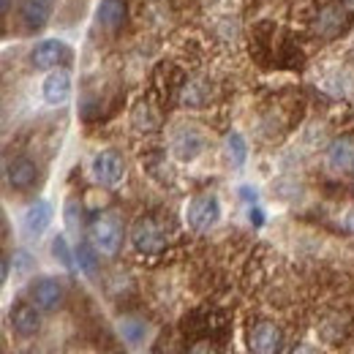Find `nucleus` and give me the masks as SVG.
Here are the masks:
<instances>
[{"mask_svg": "<svg viewBox=\"0 0 354 354\" xmlns=\"http://www.w3.org/2000/svg\"><path fill=\"white\" fill-rule=\"evenodd\" d=\"M90 243L101 257H115L123 243V223L115 213H101L90 223Z\"/></svg>", "mask_w": 354, "mask_h": 354, "instance_id": "f257e3e1", "label": "nucleus"}, {"mask_svg": "<svg viewBox=\"0 0 354 354\" xmlns=\"http://www.w3.org/2000/svg\"><path fill=\"white\" fill-rule=\"evenodd\" d=\"M221 221V199L216 194H196L185 205V223L194 232H210Z\"/></svg>", "mask_w": 354, "mask_h": 354, "instance_id": "f03ea898", "label": "nucleus"}, {"mask_svg": "<svg viewBox=\"0 0 354 354\" xmlns=\"http://www.w3.org/2000/svg\"><path fill=\"white\" fill-rule=\"evenodd\" d=\"M131 245L142 257H156L167 248V232L153 216H145L131 226Z\"/></svg>", "mask_w": 354, "mask_h": 354, "instance_id": "7ed1b4c3", "label": "nucleus"}, {"mask_svg": "<svg viewBox=\"0 0 354 354\" xmlns=\"http://www.w3.org/2000/svg\"><path fill=\"white\" fill-rule=\"evenodd\" d=\"M90 172H93V180L98 185H106V188H115L123 183L126 177V161L118 150H98L90 161Z\"/></svg>", "mask_w": 354, "mask_h": 354, "instance_id": "20e7f679", "label": "nucleus"}, {"mask_svg": "<svg viewBox=\"0 0 354 354\" xmlns=\"http://www.w3.org/2000/svg\"><path fill=\"white\" fill-rule=\"evenodd\" d=\"M71 60V46L60 39H44L33 46L30 52V63L41 71H52V68H60L63 63Z\"/></svg>", "mask_w": 354, "mask_h": 354, "instance_id": "39448f33", "label": "nucleus"}, {"mask_svg": "<svg viewBox=\"0 0 354 354\" xmlns=\"http://www.w3.org/2000/svg\"><path fill=\"white\" fill-rule=\"evenodd\" d=\"M169 147H172V156L177 161H194L205 150V133L194 129V126H180L172 131Z\"/></svg>", "mask_w": 354, "mask_h": 354, "instance_id": "423d86ee", "label": "nucleus"}, {"mask_svg": "<svg viewBox=\"0 0 354 354\" xmlns=\"http://www.w3.org/2000/svg\"><path fill=\"white\" fill-rule=\"evenodd\" d=\"M324 161H327V167L335 175H349V172H354V136H338V139H333L327 145Z\"/></svg>", "mask_w": 354, "mask_h": 354, "instance_id": "0eeeda50", "label": "nucleus"}, {"mask_svg": "<svg viewBox=\"0 0 354 354\" xmlns=\"http://www.w3.org/2000/svg\"><path fill=\"white\" fill-rule=\"evenodd\" d=\"M71 90H74V82H71V74L60 66V68H52L44 77V85H41V95L49 106H60L71 98Z\"/></svg>", "mask_w": 354, "mask_h": 354, "instance_id": "6e6552de", "label": "nucleus"}, {"mask_svg": "<svg viewBox=\"0 0 354 354\" xmlns=\"http://www.w3.org/2000/svg\"><path fill=\"white\" fill-rule=\"evenodd\" d=\"M63 297H66L63 283L55 281V278H36L30 283V300L41 310H49V313L57 310L63 306Z\"/></svg>", "mask_w": 354, "mask_h": 354, "instance_id": "1a4fd4ad", "label": "nucleus"}, {"mask_svg": "<svg viewBox=\"0 0 354 354\" xmlns=\"http://www.w3.org/2000/svg\"><path fill=\"white\" fill-rule=\"evenodd\" d=\"M283 346V333L272 322H259L251 333V352L254 354H278Z\"/></svg>", "mask_w": 354, "mask_h": 354, "instance_id": "9d476101", "label": "nucleus"}, {"mask_svg": "<svg viewBox=\"0 0 354 354\" xmlns=\"http://www.w3.org/2000/svg\"><path fill=\"white\" fill-rule=\"evenodd\" d=\"M52 218H55L52 205H49L46 199H36V202L25 210V216H22V229H25L28 237H41L46 229L52 226Z\"/></svg>", "mask_w": 354, "mask_h": 354, "instance_id": "9b49d317", "label": "nucleus"}, {"mask_svg": "<svg viewBox=\"0 0 354 354\" xmlns=\"http://www.w3.org/2000/svg\"><path fill=\"white\" fill-rule=\"evenodd\" d=\"M39 306L36 303H17L11 308V327L19 338H30L39 333L41 327V316H39Z\"/></svg>", "mask_w": 354, "mask_h": 354, "instance_id": "f8f14e48", "label": "nucleus"}, {"mask_svg": "<svg viewBox=\"0 0 354 354\" xmlns=\"http://www.w3.org/2000/svg\"><path fill=\"white\" fill-rule=\"evenodd\" d=\"M6 180L11 188L17 191H28L30 185H36L39 180V167L30 158H14L6 164Z\"/></svg>", "mask_w": 354, "mask_h": 354, "instance_id": "ddd939ff", "label": "nucleus"}, {"mask_svg": "<svg viewBox=\"0 0 354 354\" xmlns=\"http://www.w3.org/2000/svg\"><path fill=\"white\" fill-rule=\"evenodd\" d=\"M55 0H22V22L28 30H41L52 17Z\"/></svg>", "mask_w": 354, "mask_h": 354, "instance_id": "4468645a", "label": "nucleus"}, {"mask_svg": "<svg viewBox=\"0 0 354 354\" xmlns=\"http://www.w3.org/2000/svg\"><path fill=\"white\" fill-rule=\"evenodd\" d=\"M123 17H126L123 0H101V6H98V25H104L106 30H118L123 25Z\"/></svg>", "mask_w": 354, "mask_h": 354, "instance_id": "2eb2a0df", "label": "nucleus"}, {"mask_svg": "<svg viewBox=\"0 0 354 354\" xmlns=\"http://www.w3.org/2000/svg\"><path fill=\"white\" fill-rule=\"evenodd\" d=\"M223 150H226V158L232 161V167H245V161H248V142H245V136L237 131L226 133V139H223Z\"/></svg>", "mask_w": 354, "mask_h": 354, "instance_id": "dca6fc26", "label": "nucleus"}, {"mask_svg": "<svg viewBox=\"0 0 354 354\" xmlns=\"http://www.w3.org/2000/svg\"><path fill=\"white\" fill-rule=\"evenodd\" d=\"M74 259H77L80 272H85V275H95V267H98V251H95V245H93V243H80V245L74 248Z\"/></svg>", "mask_w": 354, "mask_h": 354, "instance_id": "f3484780", "label": "nucleus"}, {"mask_svg": "<svg viewBox=\"0 0 354 354\" xmlns=\"http://www.w3.org/2000/svg\"><path fill=\"white\" fill-rule=\"evenodd\" d=\"M207 98H210V88H207L202 80L188 82L185 90H183V104H185V106H205Z\"/></svg>", "mask_w": 354, "mask_h": 354, "instance_id": "a211bd4d", "label": "nucleus"}, {"mask_svg": "<svg viewBox=\"0 0 354 354\" xmlns=\"http://www.w3.org/2000/svg\"><path fill=\"white\" fill-rule=\"evenodd\" d=\"M133 126H136L139 131H153V129L158 126V115H156L147 104H139V106L133 109Z\"/></svg>", "mask_w": 354, "mask_h": 354, "instance_id": "6ab92c4d", "label": "nucleus"}, {"mask_svg": "<svg viewBox=\"0 0 354 354\" xmlns=\"http://www.w3.org/2000/svg\"><path fill=\"white\" fill-rule=\"evenodd\" d=\"M52 254H55V259H60V262H63V267H68V270L77 265L74 251L68 248V240H66L63 234H57V237H55V243H52Z\"/></svg>", "mask_w": 354, "mask_h": 354, "instance_id": "aec40b11", "label": "nucleus"}, {"mask_svg": "<svg viewBox=\"0 0 354 354\" xmlns=\"http://www.w3.org/2000/svg\"><path fill=\"white\" fill-rule=\"evenodd\" d=\"M11 262H14V275H17V278H22V275H28V272L33 270V257H30L28 251H14Z\"/></svg>", "mask_w": 354, "mask_h": 354, "instance_id": "412c9836", "label": "nucleus"}, {"mask_svg": "<svg viewBox=\"0 0 354 354\" xmlns=\"http://www.w3.org/2000/svg\"><path fill=\"white\" fill-rule=\"evenodd\" d=\"M120 333L126 335V341L139 344V338L145 335V324H139V322H133V319H126V322H120Z\"/></svg>", "mask_w": 354, "mask_h": 354, "instance_id": "4be33fe9", "label": "nucleus"}, {"mask_svg": "<svg viewBox=\"0 0 354 354\" xmlns=\"http://www.w3.org/2000/svg\"><path fill=\"white\" fill-rule=\"evenodd\" d=\"M66 221H68L71 229H80V223H77V205H74V202L66 207Z\"/></svg>", "mask_w": 354, "mask_h": 354, "instance_id": "5701e85b", "label": "nucleus"}, {"mask_svg": "<svg viewBox=\"0 0 354 354\" xmlns=\"http://www.w3.org/2000/svg\"><path fill=\"white\" fill-rule=\"evenodd\" d=\"M248 218H251V223L262 226V223H265V213H262L259 207H254V205H251V210H248Z\"/></svg>", "mask_w": 354, "mask_h": 354, "instance_id": "b1692460", "label": "nucleus"}, {"mask_svg": "<svg viewBox=\"0 0 354 354\" xmlns=\"http://www.w3.org/2000/svg\"><path fill=\"white\" fill-rule=\"evenodd\" d=\"M188 354H216L213 352V346H207V344H199V346H194Z\"/></svg>", "mask_w": 354, "mask_h": 354, "instance_id": "393cba45", "label": "nucleus"}, {"mask_svg": "<svg viewBox=\"0 0 354 354\" xmlns=\"http://www.w3.org/2000/svg\"><path fill=\"white\" fill-rule=\"evenodd\" d=\"M292 354H319L313 346H308V344H303V346H297V349H292Z\"/></svg>", "mask_w": 354, "mask_h": 354, "instance_id": "a878e982", "label": "nucleus"}, {"mask_svg": "<svg viewBox=\"0 0 354 354\" xmlns=\"http://www.w3.org/2000/svg\"><path fill=\"white\" fill-rule=\"evenodd\" d=\"M346 229H349V232L354 234V207L349 210V213H346Z\"/></svg>", "mask_w": 354, "mask_h": 354, "instance_id": "bb28decb", "label": "nucleus"}, {"mask_svg": "<svg viewBox=\"0 0 354 354\" xmlns=\"http://www.w3.org/2000/svg\"><path fill=\"white\" fill-rule=\"evenodd\" d=\"M344 8H346L349 14H354V0H344Z\"/></svg>", "mask_w": 354, "mask_h": 354, "instance_id": "cd10ccee", "label": "nucleus"}, {"mask_svg": "<svg viewBox=\"0 0 354 354\" xmlns=\"http://www.w3.org/2000/svg\"><path fill=\"white\" fill-rule=\"evenodd\" d=\"M3 11H8V0H3Z\"/></svg>", "mask_w": 354, "mask_h": 354, "instance_id": "c85d7f7f", "label": "nucleus"}]
</instances>
